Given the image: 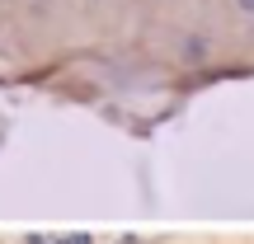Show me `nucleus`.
I'll return each mask as SVG.
<instances>
[{
  "instance_id": "nucleus-1",
  "label": "nucleus",
  "mask_w": 254,
  "mask_h": 244,
  "mask_svg": "<svg viewBox=\"0 0 254 244\" xmlns=\"http://www.w3.org/2000/svg\"><path fill=\"white\" fill-rule=\"evenodd\" d=\"M236 9L240 14H254V0H236Z\"/></svg>"
}]
</instances>
